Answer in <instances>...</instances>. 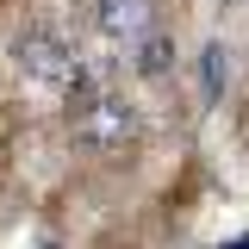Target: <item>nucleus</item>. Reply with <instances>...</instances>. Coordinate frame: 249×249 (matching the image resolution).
I'll return each mask as SVG.
<instances>
[{
    "mask_svg": "<svg viewBox=\"0 0 249 249\" xmlns=\"http://www.w3.org/2000/svg\"><path fill=\"white\" fill-rule=\"evenodd\" d=\"M69 131H75V143L88 156H119V150H131V137H137V112H131L112 88L75 81V88H69Z\"/></svg>",
    "mask_w": 249,
    "mask_h": 249,
    "instance_id": "1",
    "label": "nucleus"
},
{
    "mask_svg": "<svg viewBox=\"0 0 249 249\" xmlns=\"http://www.w3.org/2000/svg\"><path fill=\"white\" fill-rule=\"evenodd\" d=\"M13 56H19V69H25L37 88L69 93L75 81H81V69H75V56H69V44H62L56 31H25V37L13 44Z\"/></svg>",
    "mask_w": 249,
    "mask_h": 249,
    "instance_id": "2",
    "label": "nucleus"
},
{
    "mask_svg": "<svg viewBox=\"0 0 249 249\" xmlns=\"http://www.w3.org/2000/svg\"><path fill=\"white\" fill-rule=\"evenodd\" d=\"M100 25H106V37H119V44H143L156 31V6L150 0H100Z\"/></svg>",
    "mask_w": 249,
    "mask_h": 249,
    "instance_id": "3",
    "label": "nucleus"
},
{
    "mask_svg": "<svg viewBox=\"0 0 249 249\" xmlns=\"http://www.w3.org/2000/svg\"><path fill=\"white\" fill-rule=\"evenodd\" d=\"M218 81H224V50H206V93H218Z\"/></svg>",
    "mask_w": 249,
    "mask_h": 249,
    "instance_id": "4",
    "label": "nucleus"
}]
</instances>
